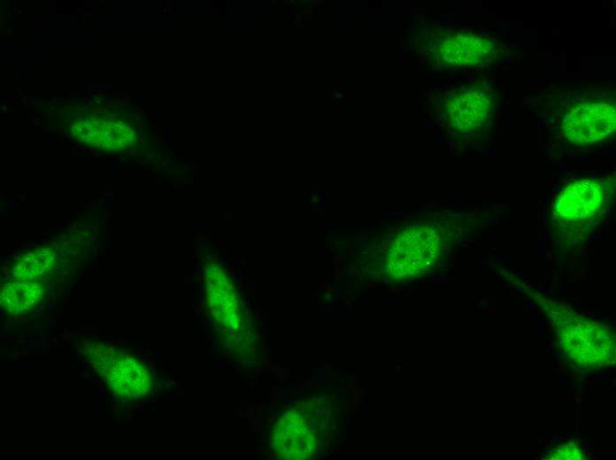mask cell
<instances>
[{"label": "cell", "mask_w": 616, "mask_h": 460, "mask_svg": "<svg viewBox=\"0 0 616 460\" xmlns=\"http://www.w3.org/2000/svg\"><path fill=\"white\" fill-rule=\"evenodd\" d=\"M59 263V257L52 248H37L16 260L13 274L17 280L42 281L54 276Z\"/></svg>", "instance_id": "cell-10"}, {"label": "cell", "mask_w": 616, "mask_h": 460, "mask_svg": "<svg viewBox=\"0 0 616 460\" xmlns=\"http://www.w3.org/2000/svg\"><path fill=\"white\" fill-rule=\"evenodd\" d=\"M405 244H400L397 253L389 257L390 273L397 279H412L425 272L437 258L440 236L431 227L412 229Z\"/></svg>", "instance_id": "cell-3"}, {"label": "cell", "mask_w": 616, "mask_h": 460, "mask_svg": "<svg viewBox=\"0 0 616 460\" xmlns=\"http://www.w3.org/2000/svg\"><path fill=\"white\" fill-rule=\"evenodd\" d=\"M100 368L112 394L123 399H136L150 393L152 379L147 367L134 357L110 349Z\"/></svg>", "instance_id": "cell-5"}, {"label": "cell", "mask_w": 616, "mask_h": 460, "mask_svg": "<svg viewBox=\"0 0 616 460\" xmlns=\"http://www.w3.org/2000/svg\"><path fill=\"white\" fill-rule=\"evenodd\" d=\"M432 52L443 65L470 67L492 58L497 45L491 39L467 33L441 34L430 44Z\"/></svg>", "instance_id": "cell-6"}, {"label": "cell", "mask_w": 616, "mask_h": 460, "mask_svg": "<svg viewBox=\"0 0 616 460\" xmlns=\"http://www.w3.org/2000/svg\"><path fill=\"white\" fill-rule=\"evenodd\" d=\"M274 450L283 459H308L317 448V438L309 420L295 410L284 411L272 432Z\"/></svg>", "instance_id": "cell-7"}, {"label": "cell", "mask_w": 616, "mask_h": 460, "mask_svg": "<svg viewBox=\"0 0 616 460\" xmlns=\"http://www.w3.org/2000/svg\"><path fill=\"white\" fill-rule=\"evenodd\" d=\"M45 288L42 281L14 280L1 289L2 308L9 314L21 315L30 311L42 300Z\"/></svg>", "instance_id": "cell-9"}, {"label": "cell", "mask_w": 616, "mask_h": 460, "mask_svg": "<svg viewBox=\"0 0 616 460\" xmlns=\"http://www.w3.org/2000/svg\"><path fill=\"white\" fill-rule=\"evenodd\" d=\"M604 200L603 186L596 180H581L565 188L559 195L555 213L561 220L575 222L595 215Z\"/></svg>", "instance_id": "cell-8"}, {"label": "cell", "mask_w": 616, "mask_h": 460, "mask_svg": "<svg viewBox=\"0 0 616 460\" xmlns=\"http://www.w3.org/2000/svg\"><path fill=\"white\" fill-rule=\"evenodd\" d=\"M615 105L607 100L581 102L568 111L563 119L562 133L574 144L600 142L615 130Z\"/></svg>", "instance_id": "cell-2"}, {"label": "cell", "mask_w": 616, "mask_h": 460, "mask_svg": "<svg viewBox=\"0 0 616 460\" xmlns=\"http://www.w3.org/2000/svg\"><path fill=\"white\" fill-rule=\"evenodd\" d=\"M555 325L561 347L573 360L589 366L604 365L615 358V340L606 326L572 310L554 309Z\"/></svg>", "instance_id": "cell-1"}, {"label": "cell", "mask_w": 616, "mask_h": 460, "mask_svg": "<svg viewBox=\"0 0 616 460\" xmlns=\"http://www.w3.org/2000/svg\"><path fill=\"white\" fill-rule=\"evenodd\" d=\"M494 106L492 89L485 85L458 88L443 103L447 122L461 132H471L486 124Z\"/></svg>", "instance_id": "cell-4"}]
</instances>
